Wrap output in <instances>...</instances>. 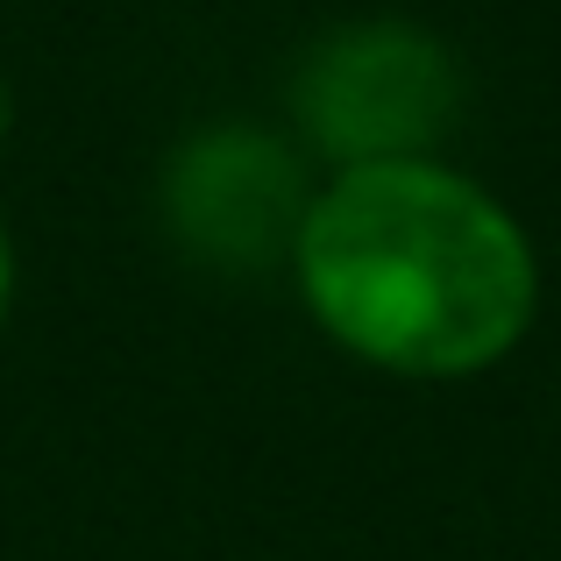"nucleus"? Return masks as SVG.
I'll use <instances>...</instances> for the list:
<instances>
[{
  "mask_svg": "<svg viewBox=\"0 0 561 561\" xmlns=\"http://www.w3.org/2000/svg\"><path fill=\"white\" fill-rule=\"evenodd\" d=\"M285 263L342 356L412 383L497 370L540 313L534 234L440 157L328 171Z\"/></svg>",
  "mask_w": 561,
  "mask_h": 561,
  "instance_id": "f257e3e1",
  "label": "nucleus"
},
{
  "mask_svg": "<svg viewBox=\"0 0 561 561\" xmlns=\"http://www.w3.org/2000/svg\"><path fill=\"white\" fill-rule=\"evenodd\" d=\"M8 136H14V93H8V79H0V150H8Z\"/></svg>",
  "mask_w": 561,
  "mask_h": 561,
  "instance_id": "39448f33",
  "label": "nucleus"
},
{
  "mask_svg": "<svg viewBox=\"0 0 561 561\" xmlns=\"http://www.w3.org/2000/svg\"><path fill=\"white\" fill-rule=\"evenodd\" d=\"M291 114L334 171L434 157L462 114V71L420 22H342L299 57Z\"/></svg>",
  "mask_w": 561,
  "mask_h": 561,
  "instance_id": "f03ea898",
  "label": "nucleus"
},
{
  "mask_svg": "<svg viewBox=\"0 0 561 561\" xmlns=\"http://www.w3.org/2000/svg\"><path fill=\"white\" fill-rule=\"evenodd\" d=\"M306 199L313 185H306L299 150L242 122L199 128L164 164L171 242L206 271H263L271 256H291Z\"/></svg>",
  "mask_w": 561,
  "mask_h": 561,
  "instance_id": "7ed1b4c3",
  "label": "nucleus"
},
{
  "mask_svg": "<svg viewBox=\"0 0 561 561\" xmlns=\"http://www.w3.org/2000/svg\"><path fill=\"white\" fill-rule=\"evenodd\" d=\"M14 306V242H8V220H0V320Z\"/></svg>",
  "mask_w": 561,
  "mask_h": 561,
  "instance_id": "20e7f679",
  "label": "nucleus"
}]
</instances>
